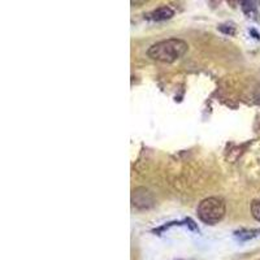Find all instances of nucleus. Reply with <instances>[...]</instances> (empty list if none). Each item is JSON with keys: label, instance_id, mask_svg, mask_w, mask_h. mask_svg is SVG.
<instances>
[{"label": "nucleus", "instance_id": "obj_3", "mask_svg": "<svg viewBox=\"0 0 260 260\" xmlns=\"http://www.w3.org/2000/svg\"><path fill=\"white\" fill-rule=\"evenodd\" d=\"M173 16H175V10L172 9L171 7H168V5H163V7H159L152 10V12H150L144 18L159 22V21L169 20V18H172Z\"/></svg>", "mask_w": 260, "mask_h": 260}, {"label": "nucleus", "instance_id": "obj_2", "mask_svg": "<svg viewBox=\"0 0 260 260\" xmlns=\"http://www.w3.org/2000/svg\"><path fill=\"white\" fill-rule=\"evenodd\" d=\"M225 202L221 198L217 196H209V198L203 199L199 203L196 208V215L199 220L208 225H216L219 224L225 216Z\"/></svg>", "mask_w": 260, "mask_h": 260}, {"label": "nucleus", "instance_id": "obj_8", "mask_svg": "<svg viewBox=\"0 0 260 260\" xmlns=\"http://www.w3.org/2000/svg\"><path fill=\"white\" fill-rule=\"evenodd\" d=\"M178 260H181V259H178Z\"/></svg>", "mask_w": 260, "mask_h": 260}, {"label": "nucleus", "instance_id": "obj_1", "mask_svg": "<svg viewBox=\"0 0 260 260\" xmlns=\"http://www.w3.org/2000/svg\"><path fill=\"white\" fill-rule=\"evenodd\" d=\"M189 45L180 38H169L164 41L156 42L147 50L148 58L155 62L172 64L185 56Z\"/></svg>", "mask_w": 260, "mask_h": 260}, {"label": "nucleus", "instance_id": "obj_6", "mask_svg": "<svg viewBox=\"0 0 260 260\" xmlns=\"http://www.w3.org/2000/svg\"><path fill=\"white\" fill-rule=\"evenodd\" d=\"M148 0H130V3L133 7H142L143 4L147 3Z\"/></svg>", "mask_w": 260, "mask_h": 260}, {"label": "nucleus", "instance_id": "obj_4", "mask_svg": "<svg viewBox=\"0 0 260 260\" xmlns=\"http://www.w3.org/2000/svg\"><path fill=\"white\" fill-rule=\"evenodd\" d=\"M260 233V230H241V232L236 233L237 238H240L241 241L251 240L254 237H257Z\"/></svg>", "mask_w": 260, "mask_h": 260}, {"label": "nucleus", "instance_id": "obj_7", "mask_svg": "<svg viewBox=\"0 0 260 260\" xmlns=\"http://www.w3.org/2000/svg\"><path fill=\"white\" fill-rule=\"evenodd\" d=\"M257 99H258V102L260 103V86H259V89H258V91H257Z\"/></svg>", "mask_w": 260, "mask_h": 260}, {"label": "nucleus", "instance_id": "obj_5", "mask_svg": "<svg viewBox=\"0 0 260 260\" xmlns=\"http://www.w3.org/2000/svg\"><path fill=\"white\" fill-rule=\"evenodd\" d=\"M251 215L257 221H260V198L255 199L251 203Z\"/></svg>", "mask_w": 260, "mask_h": 260}]
</instances>
